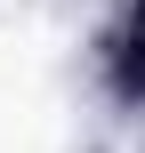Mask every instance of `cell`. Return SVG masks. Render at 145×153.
Segmentation results:
<instances>
[{"label": "cell", "instance_id": "6da1fadb", "mask_svg": "<svg viewBox=\"0 0 145 153\" xmlns=\"http://www.w3.org/2000/svg\"><path fill=\"white\" fill-rule=\"evenodd\" d=\"M97 56H105V97H113V113H129V105H137V8H129V0H113Z\"/></svg>", "mask_w": 145, "mask_h": 153}]
</instances>
